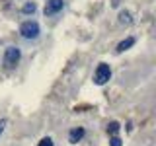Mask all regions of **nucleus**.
Segmentation results:
<instances>
[{"label":"nucleus","instance_id":"nucleus-1","mask_svg":"<svg viewBox=\"0 0 156 146\" xmlns=\"http://www.w3.org/2000/svg\"><path fill=\"white\" fill-rule=\"evenodd\" d=\"M20 33L26 39H35V37H39V23L27 19V22H23L22 26H20Z\"/></svg>","mask_w":156,"mask_h":146},{"label":"nucleus","instance_id":"nucleus-2","mask_svg":"<svg viewBox=\"0 0 156 146\" xmlns=\"http://www.w3.org/2000/svg\"><path fill=\"white\" fill-rule=\"evenodd\" d=\"M109 78H111V68H109V64L100 62L98 68H96V74H94V82H96L98 86H104Z\"/></svg>","mask_w":156,"mask_h":146},{"label":"nucleus","instance_id":"nucleus-3","mask_svg":"<svg viewBox=\"0 0 156 146\" xmlns=\"http://www.w3.org/2000/svg\"><path fill=\"white\" fill-rule=\"evenodd\" d=\"M20 58H22L20 49L18 47H8L6 53H4V64H6V68H14L20 62Z\"/></svg>","mask_w":156,"mask_h":146},{"label":"nucleus","instance_id":"nucleus-4","mask_svg":"<svg viewBox=\"0 0 156 146\" xmlns=\"http://www.w3.org/2000/svg\"><path fill=\"white\" fill-rule=\"evenodd\" d=\"M62 4H65V0H47V4H45V16H53V14L61 12Z\"/></svg>","mask_w":156,"mask_h":146},{"label":"nucleus","instance_id":"nucleus-5","mask_svg":"<svg viewBox=\"0 0 156 146\" xmlns=\"http://www.w3.org/2000/svg\"><path fill=\"white\" fill-rule=\"evenodd\" d=\"M82 136H84V129H82V127H76V129H72L70 133H68V142L76 144L78 140H82Z\"/></svg>","mask_w":156,"mask_h":146},{"label":"nucleus","instance_id":"nucleus-6","mask_svg":"<svg viewBox=\"0 0 156 146\" xmlns=\"http://www.w3.org/2000/svg\"><path fill=\"white\" fill-rule=\"evenodd\" d=\"M133 45H135V39H133V37H127V39H123V41H121L119 45H117V51L123 53V51H127V49L133 47Z\"/></svg>","mask_w":156,"mask_h":146},{"label":"nucleus","instance_id":"nucleus-7","mask_svg":"<svg viewBox=\"0 0 156 146\" xmlns=\"http://www.w3.org/2000/svg\"><path fill=\"white\" fill-rule=\"evenodd\" d=\"M119 129H121V127H119V123H117V121H111V123H109V127H107V133L115 136L117 133H119Z\"/></svg>","mask_w":156,"mask_h":146},{"label":"nucleus","instance_id":"nucleus-8","mask_svg":"<svg viewBox=\"0 0 156 146\" xmlns=\"http://www.w3.org/2000/svg\"><path fill=\"white\" fill-rule=\"evenodd\" d=\"M119 22L121 23H131V14L129 12H121L119 14Z\"/></svg>","mask_w":156,"mask_h":146},{"label":"nucleus","instance_id":"nucleus-9","mask_svg":"<svg viewBox=\"0 0 156 146\" xmlns=\"http://www.w3.org/2000/svg\"><path fill=\"white\" fill-rule=\"evenodd\" d=\"M29 12H35V4H33V2H27L26 4V6H23V14H29Z\"/></svg>","mask_w":156,"mask_h":146},{"label":"nucleus","instance_id":"nucleus-10","mask_svg":"<svg viewBox=\"0 0 156 146\" xmlns=\"http://www.w3.org/2000/svg\"><path fill=\"white\" fill-rule=\"evenodd\" d=\"M37 146H53V140L49 138V136H47V138H41V140H39V144H37Z\"/></svg>","mask_w":156,"mask_h":146},{"label":"nucleus","instance_id":"nucleus-11","mask_svg":"<svg viewBox=\"0 0 156 146\" xmlns=\"http://www.w3.org/2000/svg\"><path fill=\"white\" fill-rule=\"evenodd\" d=\"M109 144L111 146H121V138H119V136H113V138L109 140Z\"/></svg>","mask_w":156,"mask_h":146},{"label":"nucleus","instance_id":"nucleus-12","mask_svg":"<svg viewBox=\"0 0 156 146\" xmlns=\"http://www.w3.org/2000/svg\"><path fill=\"white\" fill-rule=\"evenodd\" d=\"M4 127H6V121H4V119H2V121H0V134H2V130H4Z\"/></svg>","mask_w":156,"mask_h":146}]
</instances>
